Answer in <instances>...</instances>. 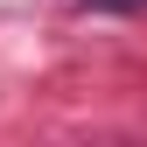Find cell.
Returning <instances> with one entry per match:
<instances>
[{
	"label": "cell",
	"instance_id": "6da1fadb",
	"mask_svg": "<svg viewBox=\"0 0 147 147\" xmlns=\"http://www.w3.org/2000/svg\"><path fill=\"white\" fill-rule=\"evenodd\" d=\"M84 14H133V7H147V0H77Z\"/></svg>",
	"mask_w": 147,
	"mask_h": 147
}]
</instances>
